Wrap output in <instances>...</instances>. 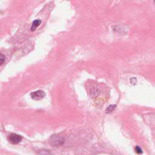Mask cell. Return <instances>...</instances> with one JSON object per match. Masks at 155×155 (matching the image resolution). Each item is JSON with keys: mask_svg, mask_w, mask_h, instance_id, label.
<instances>
[{"mask_svg": "<svg viewBox=\"0 0 155 155\" xmlns=\"http://www.w3.org/2000/svg\"><path fill=\"white\" fill-rule=\"evenodd\" d=\"M30 96L32 99L38 101L44 98L45 96V93L42 90H37L34 92H32L30 94Z\"/></svg>", "mask_w": 155, "mask_h": 155, "instance_id": "6da1fadb", "label": "cell"}, {"mask_svg": "<svg viewBox=\"0 0 155 155\" xmlns=\"http://www.w3.org/2000/svg\"><path fill=\"white\" fill-rule=\"evenodd\" d=\"M8 141L12 144H17L22 140V137L15 133H11L8 136Z\"/></svg>", "mask_w": 155, "mask_h": 155, "instance_id": "7a4b0ae2", "label": "cell"}, {"mask_svg": "<svg viewBox=\"0 0 155 155\" xmlns=\"http://www.w3.org/2000/svg\"><path fill=\"white\" fill-rule=\"evenodd\" d=\"M51 142L53 145H55V146H58L64 143V140L61 137L59 136H53L51 137Z\"/></svg>", "mask_w": 155, "mask_h": 155, "instance_id": "3957f363", "label": "cell"}, {"mask_svg": "<svg viewBox=\"0 0 155 155\" xmlns=\"http://www.w3.org/2000/svg\"><path fill=\"white\" fill-rule=\"evenodd\" d=\"M41 24V21L40 19H36L35 20L32 24H31V31H35L36 30V28Z\"/></svg>", "mask_w": 155, "mask_h": 155, "instance_id": "277c9868", "label": "cell"}, {"mask_svg": "<svg viewBox=\"0 0 155 155\" xmlns=\"http://www.w3.org/2000/svg\"><path fill=\"white\" fill-rule=\"evenodd\" d=\"M115 107H116V105H109L107 107V108L106 109V113H109L113 111L114 110Z\"/></svg>", "mask_w": 155, "mask_h": 155, "instance_id": "5b68a950", "label": "cell"}, {"mask_svg": "<svg viewBox=\"0 0 155 155\" xmlns=\"http://www.w3.org/2000/svg\"><path fill=\"white\" fill-rule=\"evenodd\" d=\"M39 155H50V153L47 150H41L39 151Z\"/></svg>", "mask_w": 155, "mask_h": 155, "instance_id": "8992f818", "label": "cell"}, {"mask_svg": "<svg viewBox=\"0 0 155 155\" xmlns=\"http://www.w3.org/2000/svg\"><path fill=\"white\" fill-rule=\"evenodd\" d=\"M5 56L3 55L2 54H1V57H0V61H1V64H1V65H2L4 64V62H5Z\"/></svg>", "mask_w": 155, "mask_h": 155, "instance_id": "52a82bcc", "label": "cell"}, {"mask_svg": "<svg viewBox=\"0 0 155 155\" xmlns=\"http://www.w3.org/2000/svg\"><path fill=\"white\" fill-rule=\"evenodd\" d=\"M135 151H136V152L137 154H140V153H142V151L141 148H140V147H136L135 148Z\"/></svg>", "mask_w": 155, "mask_h": 155, "instance_id": "ba28073f", "label": "cell"}]
</instances>
